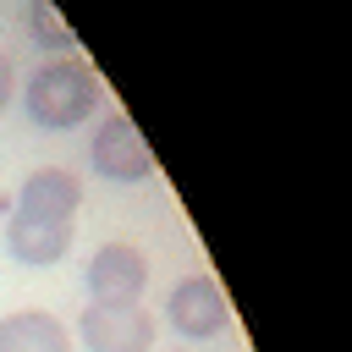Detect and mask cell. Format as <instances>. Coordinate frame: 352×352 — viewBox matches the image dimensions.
Returning <instances> with one entry per match:
<instances>
[{"label":"cell","mask_w":352,"mask_h":352,"mask_svg":"<svg viewBox=\"0 0 352 352\" xmlns=\"http://www.w3.org/2000/svg\"><path fill=\"white\" fill-rule=\"evenodd\" d=\"M22 94V110L38 132H77L99 104H104V88L94 77L88 60L77 55H50L28 72V82L16 88Z\"/></svg>","instance_id":"6da1fadb"},{"label":"cell","mask_w":352,"mask_h":352,"mask_svg":"<svg viewBox=\"0 0 352 352\" xmlns=\"http://www.w3.org/2000/svg\"><path fill=\"white\" fill-rule=\"evenodd\" d=\"M88 170L99 182H116V187H138V182L154 176V148L143 143L132 116H121V110L99 116V126L88 138Z\"/></svg>","instance_id":"7a4b0ae2"},{"label":"cell","mask_w":352,"mask_h":352,"mask_svg":"<svg viewBox=\"0 0 352 352\" xmlns=\"http://www.w3.org/2000/svg\"><path fill=\"white\" fill-rule=\"evenodd\" d=\"M72 341H82L88 352H154L160 319L143 302H88L77 314Z\"/></svg>","instance_id":"3957f363"},{"label":"cell","mask_w":352,"mask_h":352,"mask_svg":"<svg viewBox=\"0 0 352 352\" xmlns=\"http://www.w3.org/2000/svg\"><path fill=\"white\" fill-rule=\"evenodd\" d=\"M165 324H170L182 341H214V336L231 324V302H226L220 280L204 275V270L182 275V280L165 292Z\"/></svg>","instance_id":"277c9868"},{"label":"cell","mask_w":352,"mask_h":352,"mask_svg":"<svg viewBox=\"0 0 352 352\" xmlns=\"http://www.w3.org/2000/svg\"><path fill=\"white\" fill-rule=\"evenodd\" d=\"M88 302H143L148 292V253L132 242H99L82 270Z\"/></svg>","instance_id":"5b68a950"},{"label":"cell","mask_w":352,"mask_h":352,"mask_svg":"<svg viewBox=\"0 0 352 352\" xmlns=\"http://www.w3.org/2000/svg\"><path fill=\"white\" fill-rule=\"evenodd\" d=\"M11 209L33 214V220H77V209H82V176L66 170V165H38V170L22 176Z\"/></svg>","instance_id":"8992f818"},{"label":"cell","mask_w":352,"mask_h":352,"mask_svg":"<svg viewBox=\"0 0 352 352\" xmlns=\"http://www.w3.org/2000/svg\"><path fill=\"white\" fill-rule=\"evenodd\" d=\"M77 242V220H33V214H6V253L28 270H50L72 253Z\"/></svg>","instance_id":"52a82bcc"},{"label":"cell","mask_w":352,"mask_h":352,"mask_svg":"<svg viewBox=\"0 0 352 352\" xmlns=\"http://www.w3.org/2000/svg\"><path fill=\"white\" fill-rule=\"evenodd\" d=\"M0 352H77V341L50 308H11L0 314Z\"/></svg>","instance_id":"ba28073f"},{"label":"cell","mask_w":352,"mask_h":352,"mask_svg":"<svg viewBox=\"0 0 352 352\" xmlns=\"http://www.w3.org/2000/svg\"><path fill=\"white\" fill-rule=\"evenodd\" d=\"M22 22H28V38L50 55H72L77 50V33L66 28V16L55 11V0H28L22 6Z\"/></svg>","instance_id":"9c48e42d"},{"label":"cell","mask_w":352,"mask_h":352,"mask_svg":"<svg viewBox=\"0 0 352 352\" xmlns=\"http://www.w3.org/2000/svg\"><path fill=\"white\" fill-rule=\"evenodd\" d=\"M16 99V72H11V60L0 55V116H6V104Z\"/></svg>","instance_id":"30bf717a"}]
</instances>
